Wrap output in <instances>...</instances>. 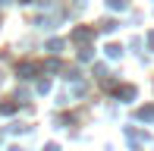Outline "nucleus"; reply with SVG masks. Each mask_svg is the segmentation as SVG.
<instances>
[{
  "mask_svg": "<svg viewBox=\"0 0 154 151\" xmlns=\"http://www.w3.org/2000/svg\"><path fill=\"white\" fill-rule=\"evenodd\" d=\"M47 51H51V54H60V51H63V41H57V38H54L51 44H47Z\"/></svg>",
  "mask_w": 154,
  "mask_h": 151,
  "instance_id": "obj_5",
  "label": "nucleus"
},
{
  "mask_svg": "<svg viewBox=\"0 0 154 151\" xmlns=\"http://www.w3.org/2000/svg\"><path fill=\"white\" fill-rule=\"evenodd\" d=\"M120 98L132 101V98H135V88H132V85H123V88H120Z\"/></svg>",
  "mask_w": 154,
  "mask_h": 151,
  "instance_id": "obj_2",
  "label": "nucleus"
},
{
  "mask_svg": "<svg viewBox=\"0 0 154 151\" xmlns=\"http://www.w3.org/2000/svg\"><path fill=\"white\" fill-rule=\"evenodd\" d=\"M72 38H75V41H88V38H91V32H88V29H75Z\"/></svg>",
  "mask_w": 154,
  "mask_h": 151,
  "instance_id": "obj_3",
  "label": "nucleus"
},
{
  "mask_svg": "<svg viewBox=\"0 0 154 151\" xmlns=\"http://www.w3.org/2000/svg\"><path fill=\"white\" fill-rule=\"evenodd\" d=\"M110 10H126V0H107Z\"/></svg>",
  "mask_w": 154,
  "mask_h": 151,
  "instance_id": "obj_6",
  "label": "nucleus"
},
{
  "mask_svg": "<svg viewBox=\"0 0 154 151\" xmlns=\"http://www.w3.org/2000/svg\"><path fill=\"white\" fill-rule=\"evenodd\" d=\"M35 69H38L35 63H22V66H19L16 72H19V79H32V72H35Z\"/></svg>",
  "mask_w": 154,
  "mask_h": 151,
  "instance_id": "obj_1",
  "label": "nucleus"
},
{
  "mask_svg": "<svg viewBox=\"0 0 154 151\" xmlns=\"http://www.w3.org/2000/svg\"><path fill=\"white\" fill-rule=\"evenodd\" d=\"M107 57H123V47L120 44H110L107 47Z\"/></svg>",
  "mask_w": 154,
  "mask_h": 151,
  "instance_id": "obj_4",
  "label": "nucleus"
},
{
  "mask_svg": "<svg viewBox=\"0 0 154 151\" xmlns=\"http://www.w3.org/2000/svg\"><path fill=\"white\" fill-rule=\"evenodd\" d=\"M38 91H41V94H47V91H51V82L41 79V82H38Z\"/></svg>",
  "mask_w": 154,
  "mask_h": 151,
  "instance_id": "obj_7",
  "label": "nucleus"
}]
</instances>
